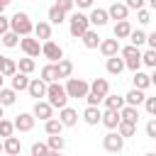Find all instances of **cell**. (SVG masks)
Instances as JSON below:
<instances>
[{"mask_svg": "<svg viewBox=\"0 0 156 156\" xmlns=\"http://www.w3.org/2000/svg\"><path fill=\"white\" fill-rule=\"evenodd\" d=\"M10 29L15 34H20V37H32L34 34V22L29 20L27 12H15L10 17Z\"/></svg>", "mask_w": 156, "mask_h": 156, "instance_id": "obj_1", "label": "cell"}, {"mask_svg": "<svg viewBox=\"0 0 156 156\" xmlns=\"http://www.w3.org/2000/svg\"><path fill=\"white\" fill-rule=\"evenodd\" d=\"M90 27H93V24H90L88 15H83L80 10H78V12H71V17H68V32H71L73 39H80Z\"/></svg>", "mask_w": 156, "mask_h": 156, "instance_id": "obj_2", "label": "cell"}, {"mask_svg": "<svg viewBox=\"0 0 156 156\" xmlns=\"http://www.w3.org/2000/svg\"><path fill=\"white\" fill-rule=\"evenodd\" d=\"M46 100L51 102V107H66L68 105V93H66V85H61L58 80L56 83H49V90H46Z\"/></svg>", "mask_w": 156, "mask_h": 156, "instance_id": "obj_3", "label": "cell"}, {"mask_svg": "<svg viewBox=\"0 0 156 156\" xmlns=\"http://www.w3.org/2000/svg\"><path fill=\"white\" fill-rule=\"evenodd\" d=\"M66 93L71 100H80L90 93V83L83 78H66Z\"/></svg>", "mask_w": 156, "mask_h": 156, "instance_id": "obj_4", "label": "cell"}, {"mask_svg": "<svg viewBox=\"0 0 156 156\" xmlns=\"http://www.w3.org/2000/svg\"><path fill=\"white\" fill-rule=\"evenodd\" d=\"M102 149H105L107 154H119V151L124 149V136H122L119 132L110 129V132L102 136Z\"/></svg>", "mask_w": 156, "mask_h": 156, "instance_id": "obj_5", "label": "cell"}, {"mask_svg": "<svg viewBox=\"0 0 156 156\" xmlns=\"http://www.w3.org/2000/svg\"><path fill=\"white\" fill-rule=\"evenodd\" d=\"M41 56L46 58V61H51V63H56V61H61L63 58V49L56 44V41H41Z\"/></svg>", "mask_w": 156, "mask_h": 156, "instance_id": "obj_6", "label": "cell"}, {"mask_svg": "<svg viewBox=\"0 0 156 156\" xmlns=\"http://www.w3.org/2000/svg\"><path fill=\"white\" fill-rule=\"evenodd\" d=\"M20 49L24 51V56H32V58H37L39 54H41V44H39V39L34 37H22L20 39Z\"/></svg>", "mask_w": 156, "mask_h": 156, "instance_id": "obj_7", "label": "cell"}, {"mask_svg": "<svg viewBox=\"0 0 156 156\" xmlns=\"http://www.w3.org/2000/svg\"><path fill=\"white\" fill-rule=\"evenodd\" d=\"M32 115H34L37 119L46 122V119H51V117H54V107H51V102H49V100H37V102H34V107H32Z\"/></svg>", "mask_w": 156, "mask_h": 156, "instance_id": "obj_8", "label": "cell"}, {"mask_svg": "<svg viewBox=\"0 0 156 156\" xmlns=\"http://www.w3.org/2000/svg\"><path fill=\"white\" fill-rule=\"evenodd\" d=\"M46 90H49V83H46V80H41V78H32V80H29V88H27L29 98L41 100V98H46Z\"/></svg>", "mask_w": 156, "mask_h": 156, "instance_id": "obj_9", "label": "cell"}, {"mask_svg": "<svg viewBox=\"0 0 156 156\" xmlns=\"http://www.w3.org/2000/svg\"><path fill=\"white\" fill-rule=\"evenodd\" d=\"M34 122H37V117L32 112H20L15 117V129L17 132H32L34 129Z\"/></svg>", "mask_w": 156, "mask_h": 156, "instance_id": "obj_10", "label": "cell"}, {"mask_svg": "<svg viewBox=\"0 0 156 156\" xmlns=\"http://www.w3.org/2000/svg\"><path fill=\"white\" fill-rule=\"evenodd\" d=\"M98 49H100V54H102L105 58H110V56H117L122 46H119V39H117V37H112V39H102Z\"/></svg>", "mask_w": 156, "mask_h": 156, "instance_id": "obj_11", "label": "cell"}, {"mask_svg": "<svg viewBox=\"0 0 156 156\" xmlns=\"http://www.w3.org/2000/svg\"><path fill=\"white\" fill-rule=\"evenodd\" d=\"M88 20H90L93 27H105V24L110 22V15H107V10H102V7H93L90 15H88Z\"/></svg>", "mask_w": 156, "mask_h": 156, "instance_id": "obj_12", "label": "cell"}, {"mask_svg": "<svg viewBox=\"0 0 156 156\" xmlns=\"http://www.w3.org/2000/svg\"><path fill=\"white\" fill-rule=\"evenodd\" d=\"M83 119H85V124L95 127V124H100V122H102V110H100V107H95V105H88V107L83 110Z\"/></svg>", "mask_w": 156, "mask_h": 156, "instance_id": "obj_13", "label": "cell"}, {"mask_svg": "<svg viewBox=\"0 0 156 156\" xmlns=\"http://www.w3.org/2000/svg\"><path fill=\"white\" fill-rule=\"evenodd\" d=\"M107 15H110V20H127L129 17V7L124 5V2H112L110 7H107Z\"/></svg>", "mask_w": 156, "mask_h": 156, "instance_id": "obj_14", "label": "cell"}, {"mask_svg": "<svg viewBox=\"0 0 156 156\" xmlns=\"http://www.w3.org/2000/svg\"><path fill=\"white\" fill-rule=\"evenodd\" d=\"M105 68H107V73H110V76H119V73L127 68V63H124V58H122V56H110V58L105 61Z\"/></svg>", "mask_w": 156, "mask_h": 156, "instance_id": "obj_15", "label": "cell"}, {"mask_svg": "<svg viewBox=\"0 0 156 156\" xmlns=\"http://www.w3.org/2000/svg\"><path fill=\"white\" fill-rule=\"evenodd\" d=\"M119 122H122L119 110H105V112H102V122H100V124H105L107 129H117Z\"/></svg>", "mask_w": 156, "mask_h": 156, "instance_id": "obj_16", "label": "cell"}, {"mask_svg": "<svg viewBox=\"0 0 156 156\" xmlns=\"http://www.w3.org/2000/svg\"><path fill=\"white\" fill-rule=\"evenodd\" d=\"M80 39H83V46H85V49H98V46H100V41H102V37L98 34V29H93V27H90Z\"/></svg>", "mask_w": 156, "mask_h": 156, "instance_id": "obj_17", "label": "cell"}, {"mask_svg": "<svg viewBox=\"0 0 156 156\" xmlns=\"http://www.w3.org/2000/svg\"><path fill=\"white\" fill-rule=\"evenodd\" d=\"M58 119L63 122V127H73V124L78 122V112H76L73 107H68V105H66V107H61V110H58Z\"/></svg>", "mask_w": 156, "mask_h": 156, "instance_id": "obj_18", "label": "cell"}, {"mask_svg": "<svg viewBox=\"0 0 156 156\" xmlns=\"http://www.w3.org/2000/svg\"><path fill=\"white\" fill-rule=\"evenodd\" d=\"M2 144H5V154L7 156H20L22 154V141L12 134V136H7V139H2Z\"/></svg>", "mask_w": 156, "mask_h": 156, "instance_id": "obj_19", "label": "cell"}, {"mask_svg": "<svg viewBox=\"0 0 156 156\" xmlns=\"http://www.w3.org/2000/svg\"><path fill=\"white\" fill-rule=\"evenodd\" d=\"M90 93H95L98 98L105 100V95L110 93V83H107V78H95V80L90 83Z\"/></svg>", "mask_w": 156, "mask_h": 156, "instance_id": "obj_20", "label": "cell"}, {"mask_svg": "<svg viewBox=\"0 0 156 156\" xmlns=\"http://www.w3.org/2000/svg\"><path fill=\"white\" fill-rule=\"evenodd\" d=\"M102 102H105L107 110H122V107L127 105V102H124V95H117V93H107Z\"/></svg>", "mask_w": 156, "mask_h": 156, "instance_id": "obj_21", "label": "cell"}, {"mask_svg": "<svg viewBox=\"0 0 156 156\" xmlns=\"http://www.w3.org/2000/svg\"><path fill=\"white\" fill-rule=\"evenodd\" d=\"M34 37L39 41H49L51 39V22H37L34 24Z\"/></svg>", "mask_w": 156, "mask_h": 156, "instance_id": "obj_22", "label": "cell"}, {"mask_svg": "<svg viewBox=\"0 0 156 156\" xmlns=\"http://www.w3.org/2000/svg\"><path fill=\"white\" fill-rule=\"evenodd\" d=\"M112 34H115L117 39H129V34H132V24H129V20H119V22H115Z\"/></svg>", "mask_w": 156, "mask_h": 156, "instance_id": "obj_23", "label": "cell"}, {"mask_svg": "<svg viewBox=\"0 0 156 156\" xmlns=\"http://www.w3.org/2000/svg\"><path fill=\"white\" fill-rule=\"evenodd\" d=\"M56 73H58V80H61V78H71V76H73V61H71V58L56 61Z\"/></svg>", "mask_w": 156, "mask_h": 156, "instance_id": "obj_24", "label": "cell"}, {"mask_svg": "<svg viewBox=\"0 0 156 156\" xmlns=\"http://www.w3.org/2000/svg\"><path fill=\"white\" fill-rule=\"evenodd\" d=\"M144 100H146V95H144V90H139V88H132V90L124 95V102H127V105H134V107L144 105Z\"/></svg>", "mask_w": 156, "mask_h": 156, "instance_id": "obj_25", "label": "cell"}, {"mask_svg": "<svg viewBox=\"0 0 156 156\" xmlns=\"http://www.w3.org/2000/svg\"><path fill=\"white\" fill-rule=\"evenodd\" d=\"M132 83H134V88H139V90H146V88L151 85V76H149V73H144V71H134V76H132Z\"/></svg>", "mask_w": 156, "mask_h": 156, "instance_id": "obj_26", "label": "cell"}, {"mask_svg": "<svg viewBox=\"0 0 156 156\" xmlns=\"http://www.w3.org/2000/svg\"><path fill=\"white\" fill-rule=\"evenodd\" d=\"M29 80H32V78H29L27 73L17 71V73L12 76V88H15L17 93H22V90H27V88H29Z\"/></svg>", "mask_w": 156, "mask_h": 156, "instance_id": "obj_27", "label": "cell"}, {"mask_svg": "<svg viewBox=\"0 0 156 156\" xmlns=\"http://www.w3.org/2000/svg\"><path fill=\"white\" fill-rule=\"evenodd\" d=\"M41 80H46V83H56L58 80V73H56V63H46V66H41Z\"/></svg>", "mask_w": 156, "mask_h": 156, "instance_id": "obj_28", "label": "cell"}, {"mask_svg": "<svg viewBox=\"0 0 156 156\" xmlns=\"http://www.w3.org/2000/svg\"><path fill=\"white\" fill-rule=\"evenodd\" d=\"M15 100H17V90L15 88H0V105L2 107L15 105Z\"/></svg>", "mask_w": 156, "mask_h": 156, "instance_id": "obj_29", "label": "cell"}, {"mask_svg": "<svg viewBox=\"0 0 156 156\" xmlns=\"http://www.w3.org/2000/svg\"><path fill=\"white\" fill-rule=\"evenodd\" d=\"M46 17H49V22H51V24H63V22H66V12H63L58 5H51Z\"/></svg>", "mask_w": 156, "mask_h": 156, "instance_id": "obj_30", "label": "cell"}, {"mask_svg": "<svg viewBox=\"0 0 156 156\" xmlns=\"http://www.w3.org/2000/svg\"><path fill=\"white\" fill-rule=\"evenodd\" d=\"M44 132H46V136H49V134H61V132H63V122H61L58 117H51V119L44 122Z\"/></svg>", "mask_w": 156, "mask_h": 156, "instance_id": "obj_31", "label": "cell"}, {"mask_svg": "<svg viewBox=\"0 0 156 156\" xmlns=\"http://www.w3.org/2000/svg\"><path fill=\"white\" fill-rule=\"evenodd\" d=\"M119 115H122V119H127V122H139V107H134V105H124L122 110H119Z\"/></svg>", "mask_w": 156, "mask_h": 156, "instance_id": "obj_32", "label": "cell"}, {"mask_svg": "<svg viewBox=\"0 0 156 156\" xmlns=\"http://www.w3.org/2000/svg\"><path fill=\"white\" fill-rule=\"evenodd\" d=\"M20 39H22V37H20V34H15L12 29H10V32H5V34L0 37V41H2V46H5V49H15V46L20 44Z\"/></svg>", "mask_w": 156, "mask_h": 156, "instance_id": "obj_33", "label": "cell"}, {"mask_svg": "<svg viewBox=\"0 0 156 156\" xmlns=\"http://www.w3.org/2000/svg\"><path fill=\"white\" fill-rule=\"evenodd\" d=\"M117 132H119L124 139H129V136H134V134H136V124H134V122L122 119V122H119V127H117Z\"/></svg>", "mask_w": 156, "mask_h": 156, "instance_id": "obj_34", "label": "cell"}, {"mask_svg": "<svg viewBox=\"0 0 156 156\" xmlns=\"http://www.w3.org/2000/svg\"><path fill=\"white\" fill-rule=\"evenodd\" d=\"M17 68H20L22 73H27V76H29V73H34L37 63H34V58H32V56H24V58H20V61H17Z\"/></svg>", "mask_w": 156, "mask_h": 156, "instance_id": "obj_35", "label": "cell"}, {"mask_svg": "<svg viewBox=\"0 0 156 156\" xmlns=\"http://www.w3.org/2000/svg\"><path fill=\"white\" fill-rule=\"evenodd\" d=\"M46 144H49V149H54V151H63V146H66V139H63L61 134H49Z\"/></svg>", "mask_w": 156, "mask_h": 156, "instance_id": "obj_36", "label": "cell"}, {"mask_svg": "<svg viewBox=\"0 0 156 156\" xmlns=\"http://www.w3.org/2000/svg\"><path fill=\"white\" fill-rule=\"evenodd\" d=\"M119 56H122V58H136V56H141V49L134 46V44H127V46L119 49Z\"/></svg>", "mask_w": 156, "mask_h": 156, "instance_id": "obj_37", "label": "cell"}, {"mask_svg": "<svg viewBox=\"0 0 156 156\" xmlns=\"http://www.w3.org/2000/svg\"><path fill=\"white\" fill-rule=\"evenodd\" d=\"M15 134V122H10V119H0V136L2 139H7V136H12Z\"/></svg>", "mask_w": 156, "mask_h": 156, "instance_id": "obj_38", "label": "cell"}, {"mask_svg": "<svg viewBox=\"0 0 156 156\" xmlns=\"http://www.w3.org/2000/svg\"><path fill=\"white\" fill-rule=\"evenodd\" d=\"M49 154V144L46 141H34L29 149V156H46Z\"/></svg>", "mask_w": 156, "mask_h": 156, "instance_id": "obj_39", "label": "cell"}, {"mask_svg": "<svg viewBox=\"0 0 156 156\" xmlns=\"http://www.w3.org/2000/svg\"><path fill=\"white\" fill-rule=\"evenodd\" d=\"M141 63L149 68H156V49H146L141 51Z\"/></svg>", "mask_w": 156, "mask_h": 156, "instance_id": "obj_40", "label": "cell"}, {"mask_svg": "<svg viewBox=\"0 0 156 156\" xmlns=\"http://www.w3.org/2000/svg\"><path fill=\"white\" fill-rule=\"evenodd\" d=\"M129 44H134V46L146 44V32H141V29H132V34H129Z\"/></svg>", "mask_w": 156, "mask_h": 156, "instance_id": "obj_41", "label": "cell"}, {"mask_svg": "<svg viewBox=\"0 0 156 156\" xmlns=\"http://www.w3.org/2000/svg\"><path fill=\"white\" fill-rule=\"evenodd\" d=\"M17 71H20V68H17V63H15L12 58H5V66H2V76H5V78H12Z\"/></svg>", "mask_w": 156, "mask_h": 156, "instance_id": "obj_42", "label": "cell"}, {"mask_svg": "<svg viewBox=\"0 0 156 156\" xmlns=\"http://www.w3.org/2000/svg\"><path fill=\"white\" fill-rule=\"evenodd\" d=\"M136 22H139V24H149V22H151V10H146V7L136 10Z\"/></svg>", "mask_w": 156, "mask_h": 156, "instance_id": "obj_43", "label": "cell"}, {"mask_svg": "<svg viewBox=\"0 0 156 156\" xmlns=\"http://www.w3.org/2000/svg\"><path fill=\"white\" fill-rule=\"evenodd\" d=\"M56 5L68 15V12H73V7H76V0H56Z\"/></svg>", "mask_w": 156, "mask_h": 156, "instance_id": "obj_44", "label": "cell"}, {"mask_svg": "<svg viewBox=\"0 0 156 156\" xmlns=\"http://www.w3.org/2000/svg\"><path fill=\"white\" fill-rule=\"evenodd\" d=\"M146 136L156 141V117H151V119L146 122Z\"/></svg>", "mask_w": 156, "mask_h": 156, "instance_id": "obj_45", "label": "cell"}, {"mask_svg": "<svg viewBox=\"0 0 156 156\" xmlns=\"http://www.w3.org/2000/svg\"><path fill=\"white\" fill-rule=\"evenodd\" d=\"M144 107H146V112H149L151 117H156V98H146V100H144Z\"/></svg>", "mask_w": 156, "mask_h": 156, "instance_id": "obj_46", "label": "cell"}, {"mask_svg": "<svg viewBox=\"0 0 156 156\" xmlns=\"http://www.w3.org/2000/svg\"><path fill=\"white\" fill-rule=\"evenodd\" d=\"M124 5H127L129 10H141V7L146 5V0H124Z\"/></svg>", "mask_w": 156, "mask_h": 156, "instance_id": "obj_47", "label": "cell"}, {"mask_svg": "<svg viewBox=\"0 0 156 156\" xmlns=\"http://www.w3.org/2000/svg\"><path fill=\"white\" fill-rule=\"evenodd\" d=\"M5 32H10V17H5V15H0V37H2Z\"/></svg>", "mask_w": 156, "mask_h": 156, "instance_id": "obj_48", "label": "cell"}, {"mask_svg": "<svg viewBox=\"0 0 156 156\" xmlns=\"http://www.w3.org/2000/svg\"><path fill=\"white\" fill-rule=\"evenodd\" d=\"M85 100H88V105H95V107H100V102H102V98H98L95 93H88Z\"/></svg>", "mask_w": 156, "mask_h": 156, "instance_id": "obj_49", "label": "cell"}, {"mask_svg": "<svg viewBox=\"0 0 156 156\" xmlns=\"http://www.w3.org/2000/svg\"><path fill=\"white\" fill-rule=\"evenodd\" d=\"M93 2L95 0H76V7L78 10H88V7H93Z\"/></svg>", "mask_w": 156, "mask_h": 156, "instance_id": "obj_50", "label": "cell"}, {"mask_svg": "<svg viewBox=\"0 0 156 156\" xmlns=\"http://www.w3.org/2000/svg\"><path fill=\"white\" fill-rule=\"evenodd\" d=\"M146 44H149V49H156V32L146 34Z\"/></svg>", "mask_w": 156, "mask_h": 156, "instance_id": "obj_51", "label": "cell"}, {"mask_svg": "<svg viewBox=\"0 0 156 156\" xmlns=\"http://www.w3.org/2000/svg\"><path fill=\"white\" fill-rule=\"evenodd\" d=\"M7 5H10L7 0H0V15H5V7H7Z\"/></svg>", "mask_w": 156, "mask_h": 156, "instance_id": "obj_52", "label": "cell"}, {"mask_svg": "<svg viewBox=\"0 0 156 156\" xmlns=\"http://www.w3.org/2000/svg\"><path fill=\"white\" fill-rule=\"evenodd\" d=\"M46 156H61V151H54V149H49V154Z\"/></svg>", "mask_w": 156, "mask_h": 156, "instance_id": "obj_53", "label": "cell"}, {"mask_svg": "<svg viewBox=\"0 0 156 156\" xmlns=\"http://www.w3.org/2000/svg\"><path fill=\"white\" fill-rule=\"evenodd\" d=\"M149 7H151V12H156V0H149Z\"/></svg>", "mask_w": 156, "mask_h": 156, "instance_id": "obj_54", "label": "cell"}, {"mask_svg": "<svg viewBox=\"0 0 156 156\" xmlns=\"http://www.w3.org/2000/svg\"><path fill=\"white\" fill-rule=\"evenodd\" d=\"M5 58H7V56H2V54H0V71H2V66H5Z\"/></svg>", "mask_w": 156, "mask_h": 156, "instance_id": "obj_55", "label": "cell"}, {"mask_svg": "<svg viewBox=\"0 0 156 156\" xmlns=\"http://www.w3.org/2000/svg\"><path fill=\"white\" fill-rule=\"evenodd\" d=\"M151 85H156V68H154V73H151Z\"/></svg>", "mask_w": 156, "mask_h": 156, "instance_id": "obj_56", "label": "cell"}, {"mask_svg": "<svg viewBox=\"0 0 156 156\" xmlns=\"http://www.w3.org/2000/svg\"><path fill=\"white\" fill-rule=\"evenodd\" d=\"M2 83H5V76H2V71H0V88H5Z\"/></svg>", "mask_w": 156, "mask_h": 156, "instance_id": "obj_57", "label": "cell"}, {"mask_svg": "<svg viewBox=\"0 0 156 156\" xmlns=\"http://www.w3.org/2000/svg\"><path fill=\"white\" fill-rule=\"evenodd\" d=\"M2 151H5V144H2V141H0V154H2Z\"/></svg>", "mask_w": 156, "mask_h": 156, "instance_id": "obj_58", "label": "cell"}, {"mask_svg": "<svg viewBox=\"0 0 156 156\" xmlns=\"http://www.w3.org/2000/svg\"><path fill=\"white\" fill-rule=\"evenodd\" d=\"M144 156H156V151H149V154H144Z\"/></svg>", "mask_w": 156, "mask_h": 156, "instance_id": "obj_59", "label": "cell"}, {"mask_svg": "<svg viewBox=\"0 0 156 156\" xmlns=\"http://www.w3.org/2000/svg\"><path fill=\"white\" fill-rule=\"evenodd\" d=\"M2 110H5V107H2V105H0V119H2V117H5V115H2Z\"/></svg>", "mask_w": 156, "mask_h": 156, "instance_id": "obj_60", "label": "cell"}, {"mask_svg": "<svg viewBox=\"0 0 156 156\" xmlns=\"http://www.w3.org/2000/svg\"><path fill=\"white\" fill-rule=\"evenodd\" d=\"M20 156H22V154H20Z\"/></svg>", "mask_w": 156, "mask_h": 156, "instance_id": "obj_61", "label": "cell"}, {"mask_svg": "<svg viewBox=\"0 0 156 156\" xmlns=\"http://www.w3.org/2000/svg\"><path fill=\"white\" fill-rule=\"evenodd\" d=\"M0 44H2V41H0Z\"/></svg>", "mask_w": 156, "mask_h": 156, "instance_id": "obj_62", "label": "cell"}, {"mask_svg": "<svg viewBox=\"0 0 156 156\" xmlns=\"http://www.w3.org/2000/svg\"><path fill=\"white\" fill-rule=\"evenodd\" d=\"M7 2H10V0H7Z\"/></svg>", "mask_w": 156, "mask_h": 156, "instance_id": "obj_63", "label": "cell"}]
</instances>
